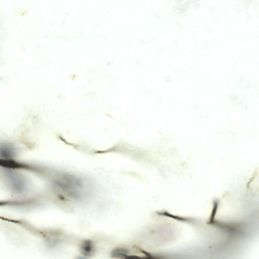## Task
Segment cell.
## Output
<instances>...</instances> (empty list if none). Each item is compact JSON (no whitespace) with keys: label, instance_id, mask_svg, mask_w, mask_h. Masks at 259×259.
<instances>
[{"label":"cell","instance_id":"1","mask_svg":"<svg viewBox=\"0 0 259 259\" xmlns=\"http://www.w3.org/2000/svg\"><path fill=\"white\" fill-rule=\"evenodd\" d=\"M82 250L84 253L86 255H90L92 253L93 251V246L92 242L90 241H87L84 242L82 246Z\"/></svg>","mask_w":259,"mask_h":259}]
</instances>
